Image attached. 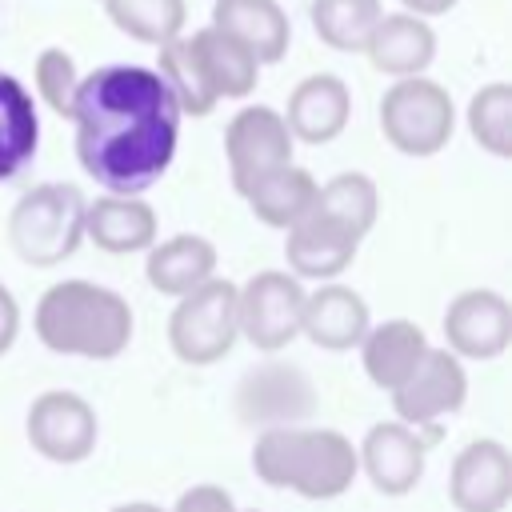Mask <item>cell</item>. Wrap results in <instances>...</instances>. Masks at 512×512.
Returning a JSON list of instances; mask_svg holds the SVG:
<instances>
[{"label":"cell","mask_w":512,"mask_h":512,"mask_svg":"<svg viewBox=\"0 0 512 512\" xmlns=\"http://www.w3.org/2000/svg\"><path fill=\"white\" fill-rule=\"evenodd\" d=\"M16 336H20V304H16L12 288L0 284V356L16 344Z\"/></svg>","instance_id":"32"},{"label":"cell","mask_w":512,"mask_h":512,"mask_svg":"<svg viewBox=\"0 0 512 512\" xmlns=\"http://www.w3.org/2000/svg\"><path fill=\"white\" fill-rule=\"evenodd\" d=\"M188 48H192L196 68H200V76H204V84H208V92H212L216 100H244V96L256 92V84H260V64H256V56H252L244 44H236L228 32L204 24V28H196V32L188 36Z\"/></svg>","instance_id":"23"},{"label":"cell","mask_w":512,"mask_h":512,"mask_svg":"<svg viewBox=\"0 0 512 512\" xmlns=\"http://www.w3.org/2000/svg\"><path fill=\"white\" fill-rule=\"evenodd\" d=\"M436 28L432 20H420L412 12H384L380 24L368 36L364 56L372 60L376 72L392 76V80H408V76H424L436 60Z\"/></svg>","instance_id":"18"},{"label":"cell","mask_w":512,"mask_h":512,"mask_svg":"<svg viewBox=\"0 0 512 512\" xmlns=\"http://www.w3.org/2000/svg\"><path fill=\"white\" fill-rule=\"evenodd\" d=\"M360 472L368 476V484L384 496H408L428 464V444L416 428L400 424V420H380L364 432L360 448H356Z\"/></svg>","instance_id":"14"},{"label":"cell","mask_w":512,"mask_h":512,"mask_svg":"<svg viewBox=\"0 0 512 512\" xmlns=\"http://www.w3.org/2000/svg\"><path fill=\"white\" fill-rule=\"evenodd\" d=\"M236 340H240V320H236V284L232 280L212 276L208 284H200L176 300V308L168 316V348L180 364H188V368L220 364Z\"/></svg>","instance_id":"6"},{"label":"cell","mask_w":512,"mask_h":512,"mask_svg":"<svg viewBox=\"0 0 512 512\" xmlns=\"http://www.w3.org/2000/svg\"><path fill=\"white\" fill-rule=\"evenodd\" d=\"M112 512H168V508H160V504H152V500H124V504H116Z\"/></svg>","instance_id":"34"},{"label":"cell","mask_w":512,"mask_h":512,"mask_svg":"<svg viewBox=\"0 0 512 512\" xmlns=\"http://www.w3.org/2000/svg\"><path fill=\"white\" fill-rule=\"evenodd\" d=\"M372 328V312H368V300L340 284V280H328L320 284L316 292L304 296V320H300V332L324 348V352H352L360 348L364 332Z\"/></svg>","instance_id":"17"},{"label":"cell","mask_w":512,"mask_h":512,"mask_svg":"<svg viewBox=\"0 0 512 512\" xmlns=\"http://www.w3.org/2000/svg\"><path fill=\"white\" fill-rule=\"evenodd\" d=\"M468 400V372L448 348H428L416 372L392 392L396 420L408 428H428L444 416H456Z\"/></svg>","instance_id":"12"},{"label":"cell","mask_w":512,"mask_h":512,"mask_svg":"<svg viewBox=\"0 0 512 512\" xmlns=\"http://www.w3.org/2000/svg\"><path fill=\"white\" fill-rule=\"evenodd\" d=\"M40 148V112L24 80L0 68V184L16 180Z\"/></svg>","instance_id":"24"},{"label":"cell","mask_w":512,"mask_h":512,"mask_svg":"<svg viewBox=\"0 0 512 512\" xmlns=\"http://www.w3.org/2000/svg\"><path fill=\"white\" fill-rule=\"evenodd\" d=\"M216 244L200 232H176L168 240H156L148 248L144 260V280L160 292V296H188L192 288L208 284L216 276Z\"/></svg>","instance_id":"22"},{"label":"cell","mask_w":512,"mask_h":512,"mask_svg":"<svg viewBox=\"0 0 512 512\" xmlns=\"http://www.w3.org/2000/svg\"><path fill=\"white\" fill-rule=\"evenodd\" d=\"M252 472L268 488L304 500H336L360 476L356 444L336 428H264L252 440Z\"/></svg>","instance_id":"3"},{"label":"cell","mask_w":512,"mask_h":512,"mask_svg":"<svg viewBox=\"0 0 512 512\" xmlns=\"http://www.w3.org/2000/svg\"><path fill=\"white\" fill-rule=\"evenodd\" d=\"M32 88L40 96V104L56 116H72V100H76V88H80V68L76 60L64 52V48H44L32 64Z\"/></svg>","instance_id":"30"},{"label":"cell","mask_w":512,"mask_h":512,"mask_svg":"<svg viewBox=\"0 0 512 512\" xmlns=\"http://www.w3.org/2000/svg\"><path fill=\"white\" fill-rule=\"evenodd\" d=\"M312 32L332 52H364L372 28L384 16L380 0H312Z\"/></svg>","instance_id":"27"},{"label":"cell","mask_w":512,"mask_h":512,"mask_svg":"<svg viewBox=\"0 0 512 512\" xmlns=\"http://www.w3.org/2000/svg\"><path fill=\"white\" fill-rule=\"evenodd\" d=\"M168 512H240L232 492L220 484H192L176 496V504Z\"/></svg>","instance_id":"31"},{"label":"cell","mask_w":512,"mask_h":512,"mask_svg":"<svg viewBox=\"0 0 512 512\" xmlns=\"http://www.w3.org/2000/svg\"><path fill=\"white\" fill-rule=\"evenodd\" d=\"M448 500L456 512H504L512 500V452L508 444L480 436L468 440L448 468Z\"/></svg>","instance_id":"13"},{"label":"cell","mask_w":512,"mask_h":512,"mask_svg":"<svg viewBox=\"0 0 512 512\" xmlns=\"http://www.w3.org/2000/svg\"><path fill=\"white\" fill-rule=\"evenodd\" d=\"M76 160L108 196H144L176 160L180 108L144 64H104L80 76L72 100Z\"/></svg>","instance_id":"1"},{"label":"cell","mask_w":512,"mask_h":512,"mask_svg":"<svg viewBox=\"0 0 512 512\" xmlns=\"http://www.w3.org/2000/svg\"><path fill=\"white\" fill-rule=\"evenodd\" d=\"M280 116H284L292 140L320 148V144H332L348 128L352 92L336 72H312L288 92V104Z\"/></svg>","instance_id":"16"},{"label":"cell","mask_w":512,"mask_h":512,"mask_svg":"<svg viewBox=\"0 0 512 512\" xmlns=\"http://www.w3.org/2000/svg\"><path fill=\"white\" fill-rule=\"evenodd\" d=\"M316 188H320L316 176L292 160V164H284V168L260 176V180L244 192V200H248V208H252V216H256L260 224H268V228H276V232H288V228L312 208Z\"/></svg>","instance_id":"25"},{"label":"cell","mask_w":512,"mask_h":512,"mask_svg":"<svg viewBox=\"0 0 512 512\" xmlns=\"http://www.w3.org/2000/svg\"><path fill=\"white\" fill-rule=\"evenodd\" d=\"M36 340L56 356L116 360L128 352L136 316L132 304L96 280H56L40 292L32 312Z\"/></svg>","instance_id":"2"},{"label":"cell","mask_w":512,"mask_h":512,"mask_svg":"<svg viewBox=\"0 0 512 512\" xmlns=\"http://www.w3.org/2000/svg\"><path fill=\"white\" fill-rule=\"evenodd\" d=\"M380 132L400 156L428 160L448 148L456 132V104L448 88L428 76L392 80L380 96Z\"/></svg>","instance_id":"5"},{"label":"cell","mask_w":512,"mask_h":512,"mask_svg":"<svg viewBox=\"0 0 512 512\" xmlns=\"http://www.w3.org/2000/svg\"><path fill=\"white\" fill-rule=\"evenodd\" d=\"M316 408V384L304 368L268 360L252 372H244L236 388V412L252 428H296Z\"/></svg>","instance_id":"10"},{"label":"cell","mask_w":512,"mask_h":512,"mask_svg":"<svg viewBox=\"0 0 512 512\" xmlns=\"http://www.w3.org/2000/svg\"><path fill=\"white\" fill-rule=\"evenodd\" d=\"M292 148H296V140L276 108L244 104L224 128V156H228L232 188L244 196L260 176L292 164Z\"/></svg>","instance_id":"9"},{"label":"cell","mask_w":512,"mask_h":512,"mask_svg":"<svg viewBox=\"0 0 512 512\" xmlns=\"http://www.w3.org/2000/svg\"><path fill=\"white\" fill-rule=\"evenodd\" d=\"M440 328L456 360H496L512 344V304L496 288H464L448 300Z\"/></svg>","instance_id":"11"},{"label":"cell","mask_w":512,"mask_h":512,"mask_svg":"<svg viewBox=\"0 0 512 512\" xmlns=\"http://www.w3.org/2000/svg\"><path fill=\"white\" fill-rule=\"evenodd\" d=\"M156 212L144 196H96L84 208V240L108 256L148 252L156 244Z\"/></svg>","instance_id":"19"},{"label":"cell","mask_w":512,"mask_h":512,"mask_svg":"<svg viewBox=\"0 0 512 512\" xmlns=\"http://www.w3.org/2000/svg\"><path fill=\"white\" fill-rule=\"evenodd\" d=\"M356 252H360V236H352L344 224H336L316 208H308L288 228V240H284V260L296 280L328 284L356 260Z\"/></svg>","instance_id":"15"},{"label":"cell","mask_w":512,"mask_h":512,"mask_svg":"<svg viewBox=\"0 0 512 512\" xmlns=\"http://www.w3.org/2000/svg\"><path fill=\"white\" fill-rule=\"evenodd\" d=\"M400 4H404L400 12H412V16H420V20H432V16L452 12L460 0H400Z\"/></svg>","instance_id":"33"},{"label":"cell","mask_w":512,"mask_h":512,"mask_svg":"<svg viewBox=\"0 0 512 512\" xmlns=\"http://www.w3.org/2000/svg\"><path fill=\"white\" fill-rule=\"evenodd\" d=\"M312 208L332 216L336 224H344L352 236L364 240L376 228V216H380V188L368 172H340V176H332L328 184L316 188Z\"/></svg>","instance_id":"26"},{"label":"cell","mask_w":512,"mask_h":512,"mask_svg":"<svg viewBox=\"0 0 512 512\" xmlns=\"http://www.w3.org/2000/svg\"><path fill=\"white\" fill-rule=\"evenodd\" d=\"M96 4L124 36H132L140 44L160 48V44L184 36V20H188L184 0H96Z\"/></svg>","instance_id":"28"},{"label":"cell","mask_w":512,"mask_h":512,"mask_svg":"<svg viewBox=\"0 0 512 512\" xmlns=\"http://www.w3.org/2000/svg\"><path fill=\"white\" fill-rule=\"evenodd\" d=\"M464 120H468L472 140L488 156L512 160V84L508 80H492L480 92H472Z\"/></svg>","instance_id":"29"},{"label":"cell","mask_w":512,"mask_h":512,"mask_svg":"<svg viewBox=\"0 0 512 512\" xmlns=\"http://www.w3.org/2000/svg\"><path fill=\"white\" fill-rule=\"evenodd\" d=\"M84 192L52 180L28 188L8 212V244L32 268H56L84 244Z\"/></svg>","instance_id":"4"},{"label":"cell","mask_w":512,"mask_h":512,"mask_svg":"<svg viewBox=\"0 0 512 512\" xmlns=\"http://www.w3.org/2000/svg\"><path fill=\"white\" fill-rule=\"evenodd\" d=\"M240 512H260V508H240Z\"/></svg>","instance_id":"35"},{"label":"cell","mask_w":512,"mask_h":512,"mask_svg":"<svg viewBox=\"0 0 512 512\" xmlns=\"http://www.w3.org/2000/svg\"><path fill=\"white\" fill-rule=\"evenodd\" d=\"M428 348H432V344H428L424 328H420L416 320L396 316V320L372 324V328L364 332V340H360V364H364V376H368L380 392L392 396V392L416 372V364L424 360Z\"/></svg>","instance_id":"21"},{"label":"cell","mask_w":512,"mask_h":512,"mask_svg":"<svg viewBox=\"0 0 512 512\" xmlns=\"http://www.w3.org/2000/svg\"><path fill=\"white\" fill-rule=\"evenodd\" d=\"M212 28L228 32L236 44H244L256 64H280L292 44L288 12L276 0H216L212 4Z\"/></svg>","instance_id":"20"},{"label":"cell","mask_w":512,"mask_h":512,"mask_svg":"<svg viewBox=\"0 0 512 512\" xmlns=\"http://www.w3.org/2000/svg\"><path fill=\"white\" fill-rule=\"evenodd\" d=\"M304 284L292 272L260 268L244 284H236V320L240 336L256 352H280L300 336L304 320Z\"/></svg>","instance_id":"7"},{"label":"cell","mask_w":512,"mask_h":512,"mask_svg":"<svg viewBox=\"0 0 512 512\" xmlns=\"http://www.w3.org/2000/svg\"><path fill=\"white\" fill-rule=\"evenodd\" d=\"M24 436H28L32 452L44 456L48 464H84L96 452L100 416L80 392L48 388L28 404Z\"/></svg>","instance_id":"8"}]
</instances>
